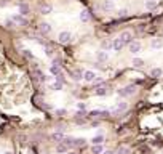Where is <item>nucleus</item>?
I'll use <instances>...</instances> for the list:
<instances>
[{
    "label": "nucleus",
    "instance_id": "obj_2",
    "mask_svg": "<svg viewBox=\"0 0 163 154\" xmlns=\"http://www.w3.org/2000/svg\"><path fill=\"white\" fill-rule=\"evenodd\" d=\"M134 92H136V87L134 85H128V87H125V88H120L117 93H118V96H121V98H126V96L133 95Z\"/></svg>",
    "mask_w": 163,
    "mask_h": 154
},
{
    "label": "nucleus",
    "instance_id": "obj_27",
    "mask_svg": "<svg viewBox=\"0 0 163 154\" xmlns=\"http://www.w3.org/2000/svg\"><path fill=\"white\" fill-rule=\"evenodd\" d=\"M142 64H144V61H142L141 58H133V66H136V68H141Z\"/></svg>",
    "mask_w": 163,
    "mask_h": 154
},
{
    "label": "nucleus",
    "instance_id": "obj_19",
    "mask_svg": "<svg viewBox=\"0 0 163 154\" xmlns=\"http://www.w3.org/2000/svg\"><path fill=\"white\" fill-rule=\"evenodd\" d=\"M63 138H64V135L59 133V132H55V133L51 135V140L56 141V143H61V141H63Z\"/></svg>",
    "mask_w": 163,
    "mask_h": 154
},
{
    "label": "nucleus",
    "instance_id": "obj_25",
    "mask_svg": "<svg viewBox=\"0 0 163 154\" xmlns=\"http://www.w3.org/2000/svg\"><path fill=\"white\" fill-rule=\"evenodd\" d=\"M162 69H158V68H155V69H152V72H150V75L152 77H162Z\"/></svg>",
    "mask_w": 163,
    "mask_h": 154
},
{
    "label": "nucleus",
    "instance_id": "obj_13",
    "mask_svg": "<svg viewBox=\"0 0 163 154\" xmlns=\"http://www.w3.org/2000/svg\"><path fill=\"white\" fill-rule=\"evenodd\" d=\"M18 8H19V15H23V16L29 15V11H31V8H29L27 3H19L18 5Z\"/></svg>",
    "mask_w": 163,
    "mask_h": 154
},
{
    "label": "nucleus",
    "instance_id": "obj_1",
    "mask_svg": "<svg viewBox=\"0 0 163 154\" xmlns=\"http://www.w3.org/2000/svg\"><path fill=\"white\" fill-rule=\"evenodd\" d=\"M50 72L55 75L56 80H61V82H63V77H64V75H63V69H61V66H59V64H56V63H55V64L50 68Z\"/></svg>",
    "mask_w": 163,
    "mask_h": 154
},
{
    "label": "nucleus",
    "instance_id": "obj_12",
    "mask_svg": "<svg viewBox=\"0 0 163 154\" xmlns=\"http://www.w3.org/2000/svg\"><path fill=\"white\" fill-rule=\"evenodd\" d=\"M83 79L87 80V82H94V79H96V74H94L93 71H85V72H83Z\"/></svg>",
    "mask_w": 163,
    "mask_h": 154
},
{
    "label": "nucleus",
    "instance_id": "obj_22",
    "mask_svg": "<svg viewBox=\"0 0 163 154\" xmlns=\"http://www.w3.org/2000/svg\"><path fill=\"white\" fill-rule=\"evenodd\" d=\"M146 8L147 10H153V8H157V0H149V2H146Z\"/></svg>",
    "mask_w": 163,
    "mask_h": 154
},
{
    "label": "nucleus",
    "instance_id": "obj_39",
    "mask_svg": "<svg viewBox=\"0 0 163 154\" xmlns=\"http://www.w3.org/2000/svg\"><path fill=\"white\" fill-rule=\"evenodd\" d=\"M67 154H77V153H67Z\"/></svg>",
    "mask_w": 163,
    "mask_h": 154
},
{
    "label": "nucleus",
    "instance_id": "obj_16",
    "mask_svg": "<svg viewBox=\"0 0 163 154\" xmlns=\"http://www.w3.org/2000/svg\"><path fill=\"white\" fill-rule=\"evenodd\" d=\"M40 11H42V15H50L53 11V7L50 3H42V7H40Z\"/></svg>",
    "mask_w": 163,
    "mask_h": 154
},
{
    "label": "nucleus",
    "instance_id": "obj_10",
    "mask_svg": "<svg viewBox=\"0 0 163 154\" xmlns=\"http://www.w3.org/2000/svg\"><path fill=\"white\" fill-rule=\"evenodd\" d=\"M125 109H126V103H125V101H118L117 106L112 109V113H114V114H118V113H121V111H125Z\"/></svg>",
    "mask_w": 163,
    "mask_h": 154
},
{
    "label": "nucleus",
    "instance_id": "obj_33",
    "mask_svg": "<svg viewBox=\"0 0 163 154\" xmlns=\"http://www.w3.org/2000/svg\"><path fill=\"white\" fill-rule=\"evenodd\" d=\"M75 144H78V146H80V144H85V138H77Z\"/></svg>",
    "mask_w": 163,
    "mask_h": 154
},
{
    "label": "nucleus",
    "instance_id": "obj_26",
    "mask_svg": "<svg viewBox=\"0 0 163 154\" xmlns=\"http://www.w3.org/2000/svg\"><path fill=\"white\" fill-rule=\"evenodd\" d=\"M74 79H75V80H80V79H83V72L80 71V69H77V71L74 72Z\"/></svg>",
    "mask_w": 163,
    "mask_h": 154
},
{
    "label": "nucleus",
    "instance_id": "obj_15",
    "mask_svg": "<svg viewBox=\"0 0 163 154\" xmlns=\"http://www.w3.org/2000/svg\"><path fill=\"white\" fill-rule=\"evenodd\" d=\"M90 11L88 10H82L80 11V21H82V23H88V21H90Z\"/></svg>",
    "mask_w": 163,
    "mask_h": 154
},
{
    "label": "nucleus",
    "instance_id": "obj_37",
    "mask_svg": "<svg viewBox=\"0 0 163 154\" xmlns=\"http://www.w3.org/2000/svg\"><path fill=\"white\" fill-rule=\"evenodd\" d=\"M46 55H48V56H53V50H50V48H46Z\"/></svg>",
    "mask_w": 163,
    "mask_h": 154
},
{
    "label": "nucleus",
    "instance_id": "obj_32",
    "mask_svg": "<svg viewBox=\"0 0 163 154\" xmlns=\"http://www.w3.org/2000/svg\"><path fill=\"white\" fill-rule=\"evenodd\" d=\"M24 56L26 58H29V59H34V55L31 53V50H24Z\"/></svg>",
    "mask_w": 163,
    "mask_h": 154
},
{
    "label": "nucleus",
    "instance_id": "obj_28",
    "mask_svg": "<svg viewBox=\"0 0 163 154\" xmlns=\"http://www.w3.org/2000/svg\"><path fill=\"white\" fill-rule=\"evenodd\" d=\"M35 75H37V79L40 80V82H45V75H43L40 71H38V69H35Z\"/></svg>",
    "mask_w": 163,
    "mask_h": 154
},
{
    "label": "nucleus",
    "instance_id": "obj_38",
    "mask_svg": "<svg viewBox=\"0 0 163 154\" xmlns=\"http://www.w3.org/2000/svg\"><path fill=\"white\" fill-rule=\"evenodd\" d=\"M101 154H114V153H112V151H106V153H104V151H102V153H101Z\"/></svg>",
    "mask_w": 163,
    "mask_h": 154
},
{
    "label": "nucleus",
    "instance_id": "obj_40",
    "mask_svg": "<svg viewBox=\"0 0 163 154\" xmlns=\"http://www.w3.org/2000/svg\"><path fill=\"white\" fill-rule=\"evenodd\" d=\"M5 154H11V153H5Z\"/></svg>",
    "mask_w": 163,
    "mask_h": 154
},
{
    "label": "nucleus",
    "instance_id": "obj_34",
    "mask_svg": "<svg viewBox=\"0 0 163 154\" xmlns=\"http://www.w3.org/2000/svg\"><path fill=\"white\" fill-rule=\"evenodd\" d=\"M77 108H78V109H82V111H85V103H77Z\"/></svg>",
    "mask_w": 163,
    "mask_h": 154
},
{
    "label": "nucleus",
    "instance_id": "obj_8",
    "mask_svg": "<svg viewBox=\"0 0 163 154\" xmlns=\"http://www.w3.org/2000/svg\"><path fill=\"white\" fill-rule=\"evenodd\" d=\"M96 58H98V61H99V63H106L109 59V55H107V51L101 50V51H98V53H96Z\"/></svg>",
    "mask_w": 163,
    "mask_h": 154
},
{
    "label": "nucleus",
    "instance_id": "obj_5",
    "mask_svg": "<svg viewBox=\"0 0 163 154\" xmlns=\"http://www.w3.org/2000/svg\"><path fill=\"white\" fill-rule=\"evenodd\" d=\"M101 8H102L104 11H112L115 8L114 0H104V2H102V5H101Z\"/></svg>",
    "mask_w": 163,
    "mask_h": 154
},
{
    "label": "nucleus",
    "instance_id": "obj_20",
    "mask_svg": "<svg viewBox=\"0 0 163 154\" xmlns=\"http://www.w3.org/2000/svg\"><path fill=\"white\" fill-rule=\"evenodd\" d=\"M63 141H64L66 146H74V144H75V138H72V137H64Z\"/></svg>",
    "mask_w": 163,
    "mask_h": 154
},
{
    "label": "nucleus",
    "instance_id": "obj_21",
    "mask_svg": "<svg viewBox=\"0 0 163 154\" xmlns=\"http://www.w3.org/2000/svg\"><path fill=\"white\" fill-rule=\"evenodd\" d=\"M50 88H51V90H56V92H58V90L63 88V82H61V80H56V82H53L51 85H50Z\"/></svg>",
    "mask_w": 163,
    "mask_h": 154
},
{
    "label": "nucleus",
    "instance_id": "obj_36",
    "mask_svg": "<svg viewBox=\"0 0 163 154\" xmlns=\"http://www.w3.org/2000/svg\"><path fill=\"white\" fill-rule=\"evenodd\" d=\"M64 113H66V111H64V109H58V111H56V114H59V116H63Z\"/></svg>",
    "mask_w": 163,
    "mask_h": 154
},
{
    "label": "nucleus",
    "instance_id": "obj_9",
    "mask_svg": "<svg viewBox=\"0 0 163 154\" xmlns=\"http://www.w3.org/2000/svg\"><path fill=\"white\" fill-rule=\"evenodd\" d=\"M38 31L42 32L43 35H46V34H50V32H51V26H50L48 23H42L40 26H38Z\"/></svg>",
    "mask_w": 163,
    "mask_h": 154
},
{
    "label": "nucleus",
    "instance_id": "obj_35",
    "mask_svg": "<svg viewBox=\"0 0 163 154\" xmlns=\"http://www.w3.org/2000/svg\"><path fill=\"white\" fill-rule=\"evenodd\" d=\"M126 13H128L126 10H120L118 11V16H126Z\"/></svg>",
    "mask_w": 163,
    "mask_h": 154
},
{
    "label": "nucleus",
    "instance_id": "obj_7",
    "mask_svg": "<svg viewBox=\"0 0 163 154\" xmlns=\"http://www.w3.org/2000/svg\"><path fill=\"white\" fill-rule=\"evenodd\" d=\"M11 19L14 21V24H19V26H26V24H27V19H26L23 15H14Z\"/></svg>",
    "mask_w": 163,
    "mask_h": 154
},
{
    "label": "nucleus",
    "instance_id": "obj_30",
    "mask_svg": "<svg viewBox=\"0 0 163 154\" xmlns=\"http://www.w3.org/2000/svg\"><path fill=\"white\" fill-rule=\"evenodd\" d=\"M56 151H58V153H66V151H67V146H66V144H59V146L56 148Z\"/></svg>",
    "mask_w": 163,
    "mask_h": 154
},
{
    "label": "nucleus",
    "instance_id": "obj_18",
    "mask_svg": "<svg viewBox=\"0 0 163 154\" xmlns=\"http://www.w3.org/2000/svg\"><path fill=\"white\" fill-rule=\"evenodd\" d=\"M110 48H112V42L110 40H102V42H101V50L109 51Z\"/></svg>",
    "mask_w": 163,
    "mask_h": 154
},
{
    "label": "nucleus",
    "instance_id": "obj_6",
    "mask_svg": "<svg viewBox=\"0 0 163 154\" xmlns=\"http://www.w3.org/2000/svg\"><path fill=\"white\" fill-rule=\"evenodd\" d=\"M128 47H130L131 55H136V53H139V51H141V44H139V42H130Z\"/></svg>",
    "mask_w": 163,
    "mask_h": 154
},
{
    "label": "nucleus",
    "instance_id": "obj_4",
    "mask_svg": "<svg viewBox=\"0 0 163 154\" xmlns=\"http://www.w3.org/2000/svg\"><path fill=\"white\" fill-rule=\"evenodd\" d=\"M118 39H120V40L123 42L125 45H128L130 42H133V35H131V32H128V31L121 32V34H120V37H118Z\"/></svg>",
    "mask_w": 163,
    "mask_h": 154
},
{
    "label": "nucleus",
    "instance_id": "obj_3",
    "mask_svg": "<svg viewBox=\"0 0 163 154\" xmlns=\"http://www.w3.org/2000/svg\"><path fill=\"white\" fill-rule=\"evenodd\" d=\"M70 39H72V34H70V32H67V31L61 32V34L58 35V40L61 42V44H69Z\"/></svg>",
    "mask_w": 163,
    "mask_h": 154
},
{
    "label": "nucleus",
    "instance_id": "obj_31",
    "mask_svg": "<svg viewBox=\"0 0 163 154\" xmlns=\"http://www.w3.org/2000/svg\"><path fill=\"white\" fill-rule=\"evenodd\" d=\"M101 114H106V113H104V111H91V113H90V116L98 117V116H101Z\"/></svg>",
    "mask_w": 163,
    "mask_h": 154
},
{
    "label": "nucleus",
    "instance_id": "obj_23",
    "mask_svg": "<svg viewBox=\"0 0 163 154\" xmlns=\"http://www.w3.org/2000/svg\"><path fill=\"white\" fill-rule=\"evenodd\" d=\"M102 141H104V137H102V135H98V137H94L93 140H91V143L93 144H102Z\"/></svg>",
    "mask_w": 163,
    "mask_h": 154
},
{
    "label": "nucleus",
    "instance_id": "obj_17",
    "mask_svg": "<svg viewBox=\"0 0 163 154\" xmlns=\"http://www.w3.org/2000/svg\"><path fill=\"white\" fill-rule=\"evenodd\" d=\"M150 47L155 48V50H157V48H162L163 47V40H162V39H153V40L150 42Z\"/></svg>",
    "mask_w": 163,
    "mask_h": 154
},
{
    "label": "nucleus",
    "instance_id": "obj_24",
    "mask_svg": "<svg viewBox=\"0 0 163 154\" xmlns=\"http://www.w3.org/2000/svg\"><path fill=\"white\" fill-rule=\"evenodd\" d=\"M102 151H104V148L101 144H93V154H101Z\"/></svg>",
    "mask_w": 163,
    "mask_h": 154
},
{
    "label": "nucleus",
    "instance_id": "obj_29",
    "mask_svg": "<svg viewBox=\"0 0 163 154\" xmlns=\"http://www.w3.org/2000/svg\"><path fill=\"white\" fill-rule=\"evenodd\" d=\"M5 26H7V28H14V26H16V24H14V21L13 19H11V18H10V19H7V21H5Z\"/></svg>",
    "mask_w": 163,
    "mask_h": 154
},
{
    "label": "nucleus",
    "instance_id": "obj_11",
    "mask_svg": "<svg viewBox=\"0 0 163 154\" xmlns=\"http://www.w3.org/2000/svg\"><path fill=\"white\" fill-rule=\"evenodd\" d=\"M123 47H125V44H123L120 39H115V40L112 42V48H114L115 51H121L123 50Z\"/></svg>",
    "mask_w": 163,
    "mask_h": 154
},
{
    "label": "nucleus",
    "instance_id": "obj_14",
    "mask_svg": "<svg viewBox=\"0 0 163 154\" xmlns=\"http://www.w3.org/2000/svg\"><path fill=\"white\" fill-rule=\"evenodd\" d=\"M94 93H96L98 96H104V95L109 93V90H107L106 85H101V87H98V88H94Z\"/></svg>",
    "mask_w": 163,
    "mask_h": 154
}]
</instances>
